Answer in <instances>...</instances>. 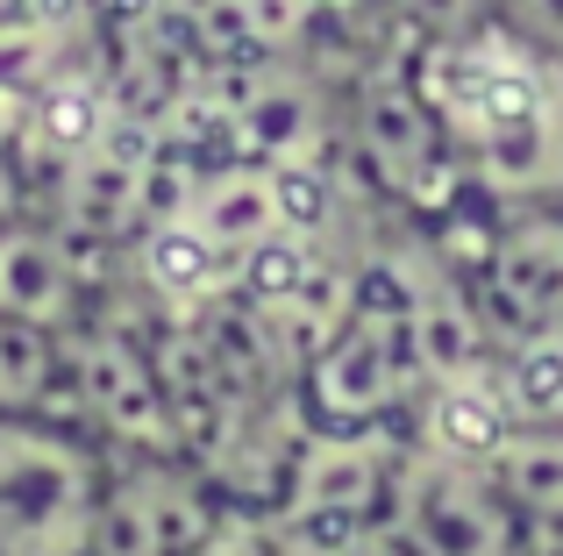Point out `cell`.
Here are the masks:
<instances>
[{"label": "cell", "mask_w": 563, "mask_h": 556, "mask_svg": "<svg viewBox=\"0 0 563 556\" xmlns=\"http://www.w3.org/2000/svg\"><path fill=\"white\" fill-rule=\"evenodd\" d=\"M421 93L450 136L456 165L507 200L563 193V65L521 43L507 22L456 29L428 43Z\"/></svg>", "instance_id": "obj_1"}, {"label": "cell", "mask_w": 563, "mask_h": 556, "mask_svg": "<svg viewBox=\"0 0 563 556\" xmlns=\"http://www.w3.org/2000/svg\"><path fill=\"white\" fill-rule=\"evenodd\" d=\"M108 471L86 435L0 414V556H86Z\"/></svg>", "instance_id": "obj_2"}, {"label": "cell", "mask_w": 563, "mask_h": 556, "mask_svg": "<svg viewBox=\"0 0 563 556\" xmlns=\"http://www.w3.org/2000/svg\"><path fill=\"white\" fill-rule=\"evenodd\" d=\"M478 314L514 343L563 329V214L556 208L521 200V214L493 236L478 271Z\"/></svg>", "instance_id": "obj_3"}, {"label": "cell", "mask_w": 563, "mask_h": 556, "mask_svg": "<svg viewBox=\"0 0 563 556\" xmlns=\"http://www.w3.org/2000/svg\"><path fill=\"white\" fill-rule=\"evenodd\" d=\"M485 471L499 478V492L528 521H556L563 529V421H514L499 435V449L485 457Z\"/></svg>", "instance_id": "obj_4"}, {"label": "cell", "mask_w": 563, "mask_h": 556, "mask_svg": "<svg viewBox=\"0 0 563 556\" xmlns=\"http://www.w3.org/2000/svg\"><path fill=\"white\" fill-rule=\"evenodd\" d=\"M0 307L36 329H57L71 314V251L57 236H36V229H14L0 236Z\"/></svg>", "instance_id": "obj_5"}, {"label": "cell", "mask_w": 563, "mask_h": 556, "mask_svg": "<svg viewBox=\"0 0 563 556\" xmlns=\"http://www.w3.org/2000/svg\"><path fill=\"white\" fill-rule=\"evenodd\" d=\"M499 22H507L521 43H536L542 57L563 65V0H499Z\"/></svg>", "instance_id": "obj_6"}, {"label": "cell", "mask_w": 563, "mask_h": 556, "mask_svg": "<svg viewBox=\"0 0 563 556\" xmlns=\"http://www.w3.org/2000/svg\"><path fill=\"white\" fill-rule=\"evenodd\" d=\"M51 22V0H0V51H29Z\"/></svg>", "instance_id": "obj_7"}]
</instances>
